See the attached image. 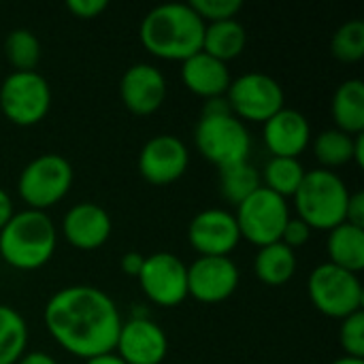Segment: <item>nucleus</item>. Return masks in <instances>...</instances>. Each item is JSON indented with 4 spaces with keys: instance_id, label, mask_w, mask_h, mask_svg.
Masks as SVG:
<instances>
[{
    "instance_id": "obj_38",
    "label": "nucleus",
    "mask_w": 364,
    "mask_h": 364,
    "mask_svg": "<svg viewBox=\"0 0 364 364\" xmlns=\"http://www.w3.org/2000/svg\"><path fill=\"white\" fill-rule=\"evenodd\" d=\"M17 364H58V360L47 352H26Z\"/></svg>"
},
{
    "instance_id": "obj_14",
    "label": "nucleus",
    "mask_w": 364,
    "mask_h": 364,
    "mask_svg": "<svg viewBox=\"0 0 364 364\" xmlns=\"http://www.w3.org/2000/svg\"><path fill=\"white\" fill-rule=\"evenodd\" d=\"M113 352L126 364H162L168 352V339L149 316L130 318L122 322Z\"/></svg>"
},
{
    "instance_id": "obj_15",
    "label": "nucleus",
    "mask_w": 364,
    "mask_h": 364,
    "mask_svg": "<svg viewBox=\"0 0 364 364\" xmlns=\"http://www.w3.org/2000/svg\"><path fill=\"white\" fill-rule=\"evenodd\" d=\"M188 241L200 256H230L241 241L235 213L226 209L196 213L188 226Z\"/></svg>"
},
{
    "instance_id": "obj_6",
    "label": "nucleus",
    "mask_w": 364,
    "mask_h": 364,
    "mask_svg": "<svg viewBox=\"0 0 364 364\" xmlns=\"http://www.w3.org/2000/svg\"><path fill=\"white\" fill-rule=\"evenodd\" d=\"M307 292L314 307L335 320H343L363 311L364 290L358 275L324 262L314 269L307 279Z\"/></svg>"
},
{
    "instance_id": "obj_41",
    "label": "nucleus",
    "mask_w": 364,
    "mask_h": 364,
    "mask_svg": "<svg viewBox=\"0 0 364 364\" xmlns=\"http://www.w3.org/2000/svg\"><path fill=\"white\" fill-rule=\"evenodd\" d=\"M331 364H364V360H360V358H350V356H341V358L333 360Z\"/></svg>"
},
{
    "instance_id": "obj_20",
    "label": "nucleus",
    "mask_w": 364,
    "mask_h": 364,
    "mask_svg": "<svg viewBox=\"0 0 364 364\" xmlns=\"http://www.w3.org/2000/svg\"><path fill=\"white\" fill-rule=\"evenodd\" d=\"M326 254L331 264L358 275L364 269V230L346 222L328 230Z\"/></svg>"
},
{
    "instance_id": "obj_16",
    "label": "nucleus",
    "mask_w": 364,
    "mask_h": 364,
    "mask_svg": "<svg viewBox=\"0 0 364 364\" xmlns=\"http://www.w3.org/2000/svg\"><path fill=\"white\" fill-rule=\"evenodd\" d=\"M119 98L134 115L156 113L166 98V79L154 64H132L119 81Z\"/></svg>"
},
{
    "instance_id": "obj_23",
    "label": "nucleus",
    "mask_w": 364,
    "mask_h": 364,
    "mask_svg": "<svg viewBox=\"0 0 364 364\" xmlns=\"http://www.w3.org/2000/svg\"><path fill=\"white\" fill-rule=\"evenodd\" d=\"M256 277L267 286H284L296 273V254L282 241L258 247L254 260Z\"/></svg>"
},
{
    "instance_id": "obj_37",
    "label": "nucleus",
    "mask_w": 364,
    "mask_h": 364,
    "mask_svg": "<svg viewBox=\"0 0 364 364\" xmlns=\"http://www.w3.org/2000/svg\"><path fill=\"white\" fill-rule=\"evenodd\" d=\"M15 209H13V200L11 196L6 194V190L0 188V230L4 228V224L13 218Z\"/></svg>"
},
{
    "instance_id": "obj_26",
    "label": "nucleus",
    "mask_w": 364,
    "mask_h": 364,
    "mask_svg": "<svg viewBox=\"0 0 364 364\" xmlns=\"http://www.w3.org/2000/svg\"><path fill=\"white\" fill-rule=\"evenodd\" d=\"M305 173L307 171L299 162V158H271L264 164L260 179L264 183L262 188L275 192L282 198H288L296 194V190L305 179Z\"/></svg>"
},
{
    "instance_id": "obj_22",
    "label": "nucleus",
    "mask_w": 364,
    "mask_h": 364,
    "mask_svg": "<svg viewBox=\"0 0 364 364\" xmlns=\"http://www.w3.org/2000/svg\"><path fill=\"white\" fill-rule=\"evenodd\" d=\"M245 45H247V32L241 21L226 19V21L205 23L200 51H205L207 55L226 64V62L239 58L243 53Z\"/></svg>"
},
{
    "instance_id": "obj_7",
    "label": "nucleus",
    "mask_w": 364,
    "mask_h": 364,
    "mask_svg": "<svg viewBox=\"0 0 364 364\" xmlns=\"http://www.w3.org/2000/svg\"><path fill=\"white\" fill-rule=\"evenodd\" d=\"M75 173L66 158L58 154H43L23 166L17 181V192L28 209L45 211L68 194Z\"/></svg>"
},
{
    "instance_id": "obj_11",
    "label": "nucleus",
    "mask_w": 364,
    "mask_h": 364,
    "mask_svg": "<svg viewBox=\"0 0 364 364\" xmlns=\"http://www.w3.org/2000/svg\"><path fill=\"white\" fill-rule=\"evenodd\" d=\"M136 279L143 294L158 307H177L188 299V267L171 252L145 256Z\"/></svg>"
},
{
    "instance_id": "obj_34",
    "label": "nucleus",
    "mask_w": 364,
    "mask_h": 364,
    "mask_svg": "<svg viewBox=\"0 0 364 364\" xmlns=\"http://www.w3.org/2000/svg\"><path fill=\"white\" fill-rule=\"evenodd\" d=\"M346 224H352V226L364 230V194L360 190L350 192V200H348V209H346Z\"/></svg>"
},
{
    "instance_id": "obj_33",
    "label": "nucleus",
    "mask_w": 364,
    "mask_h": 364,
    "mask_svg": "<svg viewBox=\"0 0 364 364\" xmlns=\"http://www.w3.org/2000/svg\"><path fill=\"white\" fill-rule=\"evenodd\" d=\"M107 6H109L107 0H68L66 2V9L77 19H94L100 13H105Z\"/></svg>"
},
{
    "instance_id": "obj_24",
    "label": "nucleus",
    "mask_w": 364,
    "mask_h": 364,
    "mask_svg": "<svg viewBox=\"0 0 364 364\" xmlns=\"http://www.w3.org/2000/svg\"><path fill=\"white\" fill-rule=\"evenodd\" d=\"M258 188H262L260 171L250 160L220 168V192H222V198L228 200L230 205L239 207Z\"/></svg>"
},
{
    "instance_id": "obj_36",
    "label": "nucleus",
    "mask_w": 364,
    "mask_h": 364,
    "mask_svg": "<svg viewBox=\"0 0 364 364\" xmlns=\"http://www.w3.org/2000/svg\"><path fill=\"white\" fill-rule=\"evenodd\" d=\"M222 113H230V107H228V102H226V96L205 100L203 115H222Z\"/></svg>"
},
{
    "instance_id": "obj_4",
    "label": "nucleus",
    "mask_w": 364,
    "mask_h": 364,
    "mask_svg": "<svg viewBox=\"0 0 364 364\" xmlns=\"http://www.w3.org/2000/svg\"><path fill=\"white\" fill-rule=\"evenodd\" d=\"M348 200L350 190L335 171H307L294 194L296 218H301L311 230H333L346 222Z\"/></svg>"
},
{
    "instance_id": "obj_32",
    "label": "nucleus",
    "mask_w": 364,
    "mask_h": 364,
    "mask_svg": "<svg viewBox=\"0 0 364 364\" xmlns=\"http://www.w3.org/2000/svg\"><path fill=\"white\" fill-rule=\"evenodd\" d=\"M311 228L301 220V218H290L284 226V232H282V243L288 245L290 250H299L303 247L309 239H311Z\"/></svg>"
},
{
    "instance_id": "obj_25",
    "label": "nucleus",
    "mask_w": 364,
    "mask_h": 364,
    "mask_svg": "<svg viewBox=\"0 0 364 364\" xmlns=\"http://www.w3.org/2000/svg\"><path fill=\"white\" fill-rule=\"evenodd\" d=\"M28 348V324L23 316L0 305V364H17Z\"/></svg>"
},
{
    "instance_id": "obj_21",
    "label": "nucleus",
    "mask_w": 364,
    "mask_h": 364,
    "mask_svg": "<svg viewBox=\"0 0 364 364\" xmlns=\"http://www.w3.org/2000/svg\"><path fill=\"white\" fill-rule=\"evenodd\" d=\"M333 119L337 130L352 136L364 132V81L348 79L343 81L331 102Z\"/></svg>"
},
{
    "instance_id": "obj_39",
    "label": "nucleus",
    "mask_w": 364,
    "mask_h": 364,
    "mask_svg": "<svg viewBox=\"0 0 364 364\" xmlns=\"http://www.w3.org/2000/svg\"><path fill=\"white\" fill-rule=\"evenodd\" d=\"M354 162L358 168L364 166V132L354 136Z\"/></svg>"
},
{
    "instance_id": "obj_8",
    "label": "nucleus",
    "mask_w": 364,
    "mask_h": 364,
    "mask_svg": "<svg viewBox=\"0 0 364 364\" xmlns=\"http://www.w3.org/2000/svg\"><path fill=\"white\" fill-rule=\"evenodd\" d=\"M51 107V87L47 79L36 73H17L4 77L0 85V111L15 126H36L45 119Z\"/></svg>"
},
{
    "instance_id": "obj_9",
    "label": "nucleus",
    "mask_w": 364,
    "mask_h": 364,
    "mask_svg": "<svg viewBox=\"0 0 364 364\" xmlns=\"http://www.w3.org/2000/svg\"><path fill=\"white\" fill-rule=\"evenodd\" d=\"M290 218L292 215L286 198L277 196L267 188H258L237 207L235 213L241 239H247L256 247L277 243Z\"/></svg>"
},
{
    "instance_id": "obj_30",
    "label": "nucleus",
    "mask_w": 364,
    "mask_h": 364,
    "mask_svg": "<svg viewBox=\"0 0 364 364\" xmlns=\"http://www.w3.org/2000/svg\"><path fill=\"white\" fill-rule=\"evenodd\" d=\"M339 343L346 356L364 360V314L356 311L341 320L339 326Z\"/></svg>"
},
{
    "instance_id": "obj_29",
    "label": "nucleus",
    "mask_w": 364,
    "mask_h": 364,
    "mask_svg": "<svg viewBox=\"0 0 364 364\" xmlns=\"http://www.w3.org/2000/svg\"><path fill=\"white\" fill-rule=\"evenodd\" d=\"M333 55L341 62L354 64L364 58V21L350 19L333 36Z\"/></svg>"
},
{
    "instance_id": "obj_18",
    "label": "nucleus",
    "mask_w": 364,
    "mask_h": 364,
    "mask_svg": "<svg viewBox=\"0 0 364 364\" xmlns=\"http://www.w3.org/2000/svg\"><path fill=\"white\" fill-rule=\"evenodd\" d=\"M262 139L271 158H299L311 143V126L301 111L284 107L264 122Z\"/></svg>"
},
{
    "instance_id": "obj_1",
    "label": "nucleus",
    "mask_w": 364,
    "mask_h": 364,
    "mask_svg": "<svg viewBox=\"0 0 364 364\" xmlns=\"http://www.w3.org/2000/svg\"><path fill=\"white\" fill-rule=\"evenodd\" d=\"M45 326L58 346L83 360L111 354L122 328L115 301L96 286H68L45 305Z\"/></svg>"
},
{
    "instance_id": "obj_17",
    "label": "nucleus",
    "mask_w": 364,
    "mask_h": 364,
    "mask_svg": "<svg viewBox=\"0 0 364 364\" xmlns=\"http://www.w3.org/2000/svg\"><path fill=\"white\" fill-rule=\"evenodd\" d=\"M113 230L111 215L96 203H77L62 218V237L68 245L92 252L102 247Z\"/></svg>"
},
{
    "instance_id": "obj_2",
    "label": "nucleus",
    "mask_w": 364,
    "mask_h": 364,
    "mask_svg": "<svg viewBox=\"0 0 364 364\" xmlns=\"http://www.w3.org/2000/svg\"><path fill=\"white\" fill-rule=\"evenodd\" d=\"M205 21L186 2H166L154 6L141 21L143 47L168 62H183L203 49Z\"/></svg>"
},
{
    "instance_id": "obj_3",
    "label": "nucleus",
    "mask_w": 364,
    "mask_h": 364,
    "mask_svg": "<svg viewBox=\"0 0 364 364\" xmlns=\"http://www.w3.org/2000/svg\"><path fill=\"white\" fill-rule=\"evenodd\" d=\"M58 247V230L45 211L23 209L0 230V258L17 271L45 267Z\"/></svg>"
},
{
    "instance_id": "obj_35",
    "label": "nucleus",
    "mask_w": 364,
    "mask_h": 364,
    "mask_svg": "<svg viewBox=\"0 0 364 364\" xmlns=\"http://www.w3.org/2000/svg\"><path fill=\"white\" fill-rule=\"evenodd\" d=\"M143 262H145V256H143V254H139V252H128V254L122 258L119 267H122V273H124V275H128V277H139V273H141V269H143Z\"/></svg>"
},
{
    "instance_id": "obj_10",
    "label": "nucleus",
    "mask_w": 364,
    "mask_h": 364,
    "mask_svg": "<svg viewBox=\"0 0 364 364\" xmlns=\"http://www.w3.org/2000/svg\"><path fill=\"white\" fill-rule=\"evenodd\" d=\"M226 102L237 119L264 124L284 109L286 96L277 79L264 73H245L230 81Z\"/></svg>"
},
{
    "instance_id": "obj_5",
    "label": "nucleus",
    "mask_w": 364,
    "mask_h": 364,
    "mask_svg": "<svg viewBox=\"0 0 364 364\" xmlns=\"http://www.w3.org/2000/svg\"><path fill=\"white\" fill-rule=\"evenodd\" d=\"M194 143L198 154L218 168L245 162L252 151L250 130L232 113L203 115L194 128Z\"/></svg>"
},
{
    "instance_id": "obj_13",
    "label": "nucleus",
    "mask_w": 364,
    "mask_h": 364,
    "mask_svg": "<svg viewBox=\"0 0 364 364\" xmlns=\"http://www.w3.org/2000/svg\"><path fill=\"white\" fill-rule=\"evenodd\" d=\"M190 164L186 143L173 134L151 136L139 154V173L151 186H168L183 177Z\"/></svg>"
},
{
    "instance_id": "obj_12",
    "label": "nucleus",
    "mask_w": 364,
    "mask_h": 364,
    "mask_svg": "<svg viewBox=\"0 0 364 364\" xmlns=\"http://www.w3.org/2000/svg\"><path fill=\"white\" fill-rule=\"evenodd\" d=\"M239 288V269L228 256H198L188 267V296L215 305Z\"/></svg>"
},
{
    "instance_id": "obj_19",
    "label": "nucleus",
    "mask_w": 364,
    "mask_h": 364,
    "mask_svg": "<svg viewBox=\"0 0 364 364\" xmlns=\"http://www.w3.org/2000/svg\"><path fill=\"white\" fill-rule=\"evenodd\" d=\"M181 81L192 94L211 100L226 96L232 77L228 64L207 55L205 51H198L181 62Z\"/></svg>"
},
{
    "instance_id": "obj_28",
    "label": "nucleus",
    "mask_w": 364,
    "mask_h": 364,
    "mask_svg": "<svg viewBox=\"0 0 364 364\" xmlns=\"http://www.w3.org/2000/svg\"><path fill=\"white\" fill-rule=\"evenodd\" d=\"M41 53H43L41 41L36 38V34L32 30L15 28L9 32V36L4 41V55L17 73L36 70V66L41 62Z\"/></svg>"
},
{
    "instance_id": "obj_31",
    "label": "nucleus",
    "mask_w": 364,
    "mask_h": 364,
    "mask_svg": "<svg viewBox=\"0 0 364 364\" xmlns=\"http://www.w3.org/2000/svg\"><path fill=\"white\" fill-rule=\"evenodd\" d=\"M194 13L205 21V23H215V21H226V19H237L239 11L243 9L241 0H192L188 2Z\"/></svg>"
},
{
    "instance_id": "obj_40",
    "label": "nucleus",
    "mask_w": 364,
    "mask_h": 364,
    "mask_svg": "<svg viewBox=\"0 0 364 364\" xmlns=\"http://www.w3.org/2000/svg\"><path fill=\"white\" fill-rule=\"evenodd\" d=\"M85 364H126L115 352H111V354H102V356H94V358H90V360H85Z\"/></svg>"
},
{
    "instance_id": "obj_27",
    "label": "nucleus",
    "mask_w": 364,
    "mask_h": 364,
    "mask_svg": "<svg viewBox=\"0 0 364 364\" xmlns=\"http://www.w3.org/2000/svg\"><path fill=\"white\" fill-rule=\"evenodd\" d=\"M314 154L322 168H339L354 162V136L337 128L322 130L314 139Z\"/></svg>"
}]
</instances>
